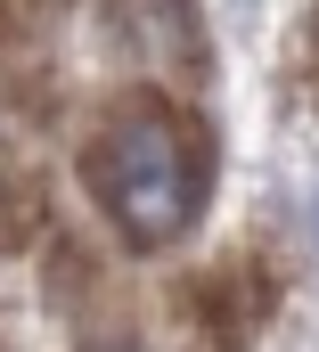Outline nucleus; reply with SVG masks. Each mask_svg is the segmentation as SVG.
Returning <instances> with one entry per match:
<instances>
[{
  "mask_svg": "<svg viewBox=\"0 0 319 352\" xmlns=\"http://www.w3.org/2000/svg\"><path fill=\"white\" fill-rule=\"evenodd\" d=\"M82 188L123 238V254H164L197 230L213 197V131L164 90H131L82 140Z\"/></svg>",
  "mask_w": 319,
  "mask_h": 352,
  "instance_id": "obj_1",
  "label": "nucleus"
},
{
  "mask_svg": "<svg viewBox=\"0 0 319 352\" xmlns=\"http://www.w3.org/2000/svg\"><path fill=\"white\" fill-rule=\"evenodd\" d=\"M33 230H41V188H33L25 173H8V164H0V254L33 246Z\"/></svg>",
  "mask_w": 319,
  "mask_h": 352,
  "instance_id": "obj_2",
  "label": "nucleus"
},
{
  "mask_svg": "<svg viewBox=\"0 0 319 352\" xmlns=\"http://www.w3.org/2000/svg\"><path fill=\"white\" fill-rule=\"evenodd\" d=\"M303 50H311V90H319V8H311V41Z\"/></svg>",
  "mask_w": 319,
  "mask_h": 352,
  "instance_id": "obj_3",
  "label": "nucleus"
}]
</instances>
